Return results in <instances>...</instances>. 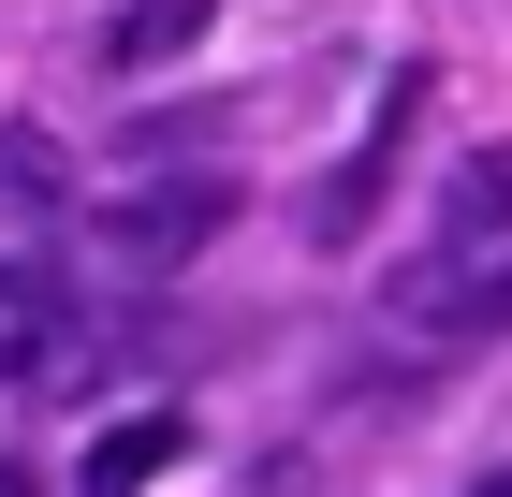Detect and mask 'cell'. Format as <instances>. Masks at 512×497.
Returning a JSON list of instances; mask_svg holds the SVG:
<instances>
[{"instance_id": "obj_1", "label": "cell", "mask_w": 512, "mask_h": 497, "mask_svg": "<svg viewBox=\"0 0 512 497\" xmlns=\"http://www.w3.org/2000/svg\"><path fill=\"white\" fill-rule=\"evenodd\" d=\"M395 322H410V337H512V249L498 234H439L425 264L395 278Z\"/></svg>"}, {"instance_id": "obj_2", "label": "cell", "mask_w": 512, "mask_h": 497, "mask_svg": "<svg viewBox=\"0 0 512 497\" xmlns=\"http://www.w3.org/2000/svg\"><path fill=\"white\" fill-rule=\"evenodd\" d=\"M220 220H235V176H161V191H118L103 249H118V264H191Z\"/></svg>"}, {"instance_id": "obj_3", "label": "cell", "mask_w": 512, "mask_h": 497, "mask_svg": "<svg viewBox=\"0 0 512 497\" xmlns=\"http://www.w3.org/2000/svg\"><path fill=\"white\" fill-rule=\"evenodd\" d=\"M410 103H425V74H395V103H381V132H366V147H352V176L322 191V249H352V234H366V205L395 191V132H410Z\"/></svg>"}, {"instance_id": "obj_4", "label": "cell", "mask_w": 512, "mask_h": 497, "mask_svg": "<svg viewBox=\"0 0 512 497\" xmlns=\"http://www.w3.org/2000/svg\"><path fill=\"white\" fill-rule=\"evenodd\" d=\"M44 351H59V264L0 249V381H15V366H44Z\"/></svg>"}, {"instance_id": "obj_5", "label": "cell", "mask_w": 512, "mask_h": 497, "mask_svg": "<svg viewBox=\"0 0 512 497\" xmlns=\"http://www.w3.org/2000/svg\"><path fill=\"white\" fill-rule=\"evenodd\" d=\"M176 439H191L176 410H132V424H103V439H88V497H147L161 468H176Z\"/></svg>"}, {"instance_id": "obj_6", "label": "cell", "mask_w": 512, "mask_h": 497, "mask_svg": "<svg viewBox=\"0 0 512 497\" xmlns=\"http://www.w3.org/2000/svg\"><path fill=\"white\" fill-rule=\"evenodd\" d=\"M205 30H220V0H132L118 30H103V59H118V74H161V59H191Z\"/></svg>"}, {"instance_id": "obj_7", "label": "cell", "mask_w": 512, "mask_h": 497, "mask_svg": "<svg viewBox=\"0 0 512 497\" xmlns=\"http://www.w3.org/2000/svg\"><path fill=\"white\" fill-rule=\"evenodd\" d=\"M439 234H512V147H483V161H454V205H439Z\"/></svg>"}, {"instance_id": "obj_8", "label": "cell", "mask_w": 512, "mask_h": 497, "mask_svg": "<svg viewBox=\"0 0 512 497\" xmlns=\"http://www.w3.org/2000/svg\"><path fill=\"white\" fill-rule=\"evenodd\" d=\"M59 191V147H44V132H15V147H0V205H44Z\"/></svg>"}, {"instance_id": "obj_9", "label": "cell", "mask_w": 512, "mask_h": 497, "mask_svg": "<svg viewBox=\"0 0 512 497\" xmlns=\"http://www.w3.org/2000/svg\"><path fill=\"white\" fill-rule=\"evenodd\" d=\"M0 497H44V468H15V454H0Z\"/></svg>"}, {"instance_id": "obj_10", "label": "cell", "mask_w": 512, "mask_h": 497, "mask_svg": "<svg viewBox=\"0 0 512 497\" xmlns=\"http://www.w3.org/2000/svg\"><path fill=\"white\" fill-rule=\"evenodd\" d=\"M483 497H512V468H498V483H483Z\"/></svg>"}]
</instances>
